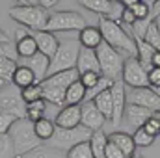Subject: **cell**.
I'll return each mask as SVG.
<instances>
[{"mask_svg": "<svg viewBox=\"0 0 160 158\" xmlns=\"http://www.w3.org/2000/svg\"><path fill=\"white\" fill-rule=\"evenodd\" d=\"M17 60H11V58H2L0 60V78H4L8 84H11V78L17 71Z\"/></svg>", "mask_w": 160, "mask_h": 158, "instance_id": "obj_33", "label": "cell"}, {"mask_svg": "<svg viewBox=\"0 0 160 158\" xmlns=\"http://www.w3.org/2000/svg\"><path fill=\"white\" fill-rule=\"evenodd\" d=\"M78 43H80V47H84V48L97 50V48L104 43L99 26H86L84 30H80L78 32Z\"/></svg>", "mask_w": 160, "mask_h": 158, "instance_id": "obj_18", "label": "cell"}, {"mask_svg": "<svg viewBox=\"0 0 160 158\" xmlns=\"http://www.w3.org/2000/svg\"><path fill=\"white\" fill-rule=\"evenodd\" d=\"M78 78H80L78 71H77V69H69V71H62V73H56V75L47 77L41 84H43V86H48V87H58V89L67 91V87H69L71 84H75Z\"/></svg>", "mask_w": 160, "mask_h": 158, "instance_id": "obj_17", "label": "cell"}, {"mask_svg": "<svg viewBox=\"0 0 160 158\" xmlns=\"http://www.w3.org/2000/svg\"><path fill=\"white\" fill-rule=\"evenodd\" d=\"M15 52H17V56L22 58V60H28V58H32L34 54L39 52V50H38V45H36V39L32 37V32H30L28 36L21 37L19 41H15Z\"/></svg>", "mask_w": 160, "mask_h": 158, "instance_id": "obj_23", "label": "cell"}, {"mask_svg": "<svg viewBox=\"0 0 160 158\" xmlns=\"http://www.w3.org/2000/svg\"><path fill=\"white\" fill-rule=\"evenodd\" d=\"M101 73H84V75H80V82L86 86V89H91L99 80H101Z\"/></svg>", "mask_w": 160, "mask_h": 158, "instance_id": "obj_41", "label": "cell"}, {"mask_svg": "<svg viewBox=\"0 0 160 158\" xmlns=\"http://www.w3.org/2000/svg\"><path fill=\"white\" fill-rule=\"evenodd\" d=\"M153 117H155V119L160 123V110H158V112H153Z\"/></svg>", "mask_w": 160, "mask_h": 158, "instance_id": "obj_54", "label": "cell"}, {"mask_svg": "<svg viewBox=\"0 0 160 158\" xmlns=\"http://www.w3.org/2000/svg\"><path fill=\"white\" fill-rule=\"evenodd\" d=\"M112 101H114V116H112V125L119 126L123 116H125V108H127V86L123 84V80H116L112 86Z\"/></svg>", "mask_w": 160, "mask_h": 158, "instance_id": "obj_11", "label": "cell"}, {"mask_svg": "<svg viewBox=\"0 0 160 158\" xmlns=\"http://www.w3.org/2000/svg\"><path fill=\"white\" fill-rule=\"evenodd\" d=\"M127 102L128 104H138L143 106L151 112H158L160 110V97L147 86V87H134L127 91Z\"/></svg>", "mask_w": 160, "mask_h": 158, "instance_id": "obj_9", "label": "cell"}, {"mask_svg": "<svg viewBox=\"0 0 160 158\" xmlns=\"http://www.w3.org/2000/svg\"><path fill=\"white\" fill-rule=\"evenodd\" d=\"M17 119L19 117H15V116H11V114H4V112H0V134H8L9 128L13 126V123H15Z\"/></svg>", "mask_w": 160, "mask_h": 158, "instance_id": "obj_40", "label": "cell"}, {"mask_svg": "<svg viewBox=\"0 0 160 158\" xmlns=\"http://www.w3.org/2000/svg\"><path fill=\"white\" fill-rule=\"evenodd\" d=\"M41 86H43V84H41ZM43 99H45L48 104L62 106V104H65V91H63V89H58V87L43 86Z\"/></svg>", "mask_w": 160, "mask_h": 158, "instance_id": "obj_30", "label": "cell"}, {"mask_svg": "<svg viewBox=\"0 0 160 158\" xmlns=\"http://www.w3.org/2000/svg\"><path fill=\"white\" fill-rule=\"evenodd\" d=\"M104 123H106L104 116L99 112V108L93 102H84L82 104V119H80L82 126H86L91 132H97L104 126Z\"/></svg>", "mask_w": 160, "mask_h": 158, "instance_id": "obj_12", "label": "cell"}, {"mask_svg": "<svg viewBox=\"0 0 160 158\" xmlns=\"http://www.w3.org/2000/svg\"><path fill=\"white\" fill-rule=\"evenodd\" d=\"M21 6H39V4H38V0H22Z\"/></svg>", "mask_w": 160, "mask_h": 158, "instance_id": "obj_52", "label": "cell"}, {"mask_svg": "<svg viewBox=\"0 0 160 158\" xmlns=\"http://www.w3.org/2000/svg\"><path fill=\"white\" fill-rule=\"evenodd\" d=\"M153 67H160V50H157L153 56Z\"/></svg>", "mask_w": 160, "mask_h": 158, "instance_id": "obj_50", "label": "cell"}, {"mask_svg": "<svg viewBox=\"0 0 160 158\" xmlns=\"http://www.w3.org/2000/svg\"><path fill=\"white\" fill-rule=\"evenodd\" d=\"M58 2H60V0H38V4H39L41 7H45V9H50V7H54Z\"/></svg>", "mask_w": 160, "mask_h": 158, "instance_id": "obj_47", "label": "cell"}, {"mask_svg": "<svg viewBox=\"0 0 160 158\" xmlns=\"http://www.w3.org/2000/svg\"><path fill=\"white\" fill-rule=\"evenodd\" d=\"M0 158H15V149L9 134H0Z\"/></svg>", "mask_w": 160, "mask_h": 158, "instance_id": "obj_37", "label": "cell"}, {"mask_svg": "<svg viewBox=\"0 0 160 158\" xmlns=\"http://www.w3.org/2000/svg\"><path fill=\"white\" fill-rule=\"evenodd\" d=\"M78 50H80L78 39H63V41H60V47H58L56 54L50 58L48 77H50V75H56V73H62V71L77 69Z\"/></svg>", "mask_w": 160, "mask_h": 158, "instance_id": "obj_4", "label": "cell"}, {"mask_svg": "<svg viewBox=\"0 0 160 158\" xmlns=\"http://www.w3.org/2000/svg\"><path fill=\"white\" fill-rule=\"evenodd\" d=\"M47 104H48V102H47L45 99L26 104V108H24V116H26V119H30L32 123H36V121H39V119L47 117Z\"/></svg>", "mask_w": 160, "mask_h": 158, "instance_id": "obj_28", "label": "cell"}, {"mask_svg": "<svg viewBox=\"0 0 160 158\" xmlns=\"http://www.w3.org/2000/svg\"><path fill=\"white\" fill-rule=\"evenodd\" d=\"M32 37L36 39L38 50L41 54H45L47 58H52L60 47V39L48 30H36V32H32Z\"/></svg>", "mask_w": 160, "mask_h": 158, "instance_id": "obj_14", "label": "cell"}, {"mask_svg": "<svg viewBox=\"0 0 160 158\" xmlns=\"http://www.w3.org/2000/svg\"><path fill=\"white\" fill-rule=\"evenodd\" d=\"M2 43H9V37H8V34L4 30H0V45Z\"/></svg>", "mask_w": 160, "mask_h": 158, "instance_id": "obj_51", "label": "cell"}, {"mask_svg": "<svg viewBox=\"0 0 160 158\" xmlns=\"http://www.w3.org/2000/svg\"><path fill=\"white\" fill-rule=\"evenodd\" d=\"M158 15H160V0H155L153 2V9H151V17L157 19Z\"/></svg>", "mask_w": 160, "mask_h": 158, "instance_id": "obj_48", "label": "cell"}, {"mask_svg": "<svg viewBox=\"0 0 160 158\" xmlns=\"http://www.w3.org/2000/svg\"><path fill=\"white\" fill-rule=\"evenodd\" d=\"M153 21H155L153 17H147V19H136V22L130 26V28H132V34H134V39H143L145 34H147V28H149V24H151Z\"/></svg>", "mask_w": 160, "mask_h": 158, "instance_id": "obj_36", "label": "cell"}, {"mask_svg": "<svg viewBox=\"0 0 160 158\" xmlns=\"http://www.w3.org/2000/svg\"><path fill=\"white\" fill-rule=\"evenodd\" d=\"M26 67L32 69V73L36 75L38 82H43V80L48 77V67H50V58H47L45 54H34L32 58L26 60Z\"/></svg>", "mask_w": 160, "mask_h": 158, "instance_id": "obj_20", "label": "cell"}, {"mask_svg": "<svg viewBox=\"0 0 160 158\" xmlns=\"http://www.w3.org/2000/svg\"><path fill=\"white\" fill-rule=\"evenodd\" d=\"M97 58H99V65H101V75L110 80H121L123 75V65H125V56L119 50L112 48L110 45L102 43L97 48Z\"/></svg>", "mask_w": 160, "mask_h": 158, "instance_id": "obj_5", "label": "cell"}, {"mask_svg": "<svg viewBox=\"0 0 160 158\" xmlns=\"http://www.w3.org/2000/svg\"><path fill=\"white\" fill-rule=\"evenodd\" d=\"M65 158H93L89 141H82V143H77L75 147H71L65 153Z\"/></svg>", "mask_w": 160, "mask_h": 158, "instance_id": "obj_34", "label": "cell"}, {"mask_svg": "<svg viewBox=\"0 0 160 158\" xmlns=\"http://www.w3.org/2000/svg\"><path fill=\"white\" fill-rule=\"evenodd\" d=\"M88 24H86L84 17L77 11H54V13H50L45 30H48L52 34H56V32H80Z\"/></svg>", "mask_w": 160, "mask_h": 158, "instance_id": "obj_7", "label": "cell"}, {"mask_svg": "<svg viewBox=\"0 0 160 158\" xmlns=\"http://www.w3.org/2000/svg\"><path fill=\"white\" fill-rule=\"evenodd\" d=\"M8 86H9V84H8L6 80H4V78H0V89H6Z\"/></svg>", "mask_w": 160, "mask_h": 158, "instance_id": "obj_53", "label": "cell"}, {"mask_svg": "<svg viewBox=\"0 0 160 158\" xmlns=\"http://www.w3.org/2000/svg\"><path fill=\"white\" fill-rule=\"evenodd\" d=\"M130 158H143V156H142V155H138V153H136V155H134V156H130Z\"/></svg>", "mask_w": 160, "mask_h": 158, "instance_id": "obj_56", "label": "cell"}, {"mask_svg": "<svg viewBox=\"0 0 160 158\" xmlns=\"http://www.w3.org/2000/svg\"><path fill=\"white\" fill-rule=\"evenodd\" d=\"M121 22H125V24H128V26H132V24L136 22V15H134V11H132L130 7H125V9H123Z\"/></svg>", "mask_w": 160, "mask_h": 158, "instance_id": "obj_46", "label": "cell"}, {"mask_svg": "<svg viewBox=\"0 0 160 158\" xmlns=\"http://www.w3.org/2000/svg\"><path fill=\"white\" fill-rule=\"evenodd\" d=\"M108 141H112L114 145H118L128 158L136 155V143H134L132 134H128V132H121V130L110 132L108 134Z\"/></svg>", "mask_w": 160, "mask_h": 158, "instance_id": "obj_19", "label": "cell"}, {"mask_svg": "<svg viewBox=\"0 0 160 158\" xmlns=\"http://www.w3.org/2000/svg\"><path fill=\"white\" fill-rule=\"evenodd\" d=\"M136 41V48H138V54H136V58H138V62L142 63V67L149 73L151 69H153V56H155V48L151 47V45H147L143 39H134Z\"/></svg>", "mask_w": 160, "mask_h": 158, "instance_id": "obj_22", "label": "cell"}, {"mask_svg": "<svg viewBox=\"0 0 160 158\" xmlns=\"http://www.w3.org/2000/svg\"><path fill=\"white\" fill-rule=\"evenodd\" d=\"M151 89H153V91H155V93L160 97V87H151Z\"/></svg>", "mask_w": 160, "mask_h": 158, "instance_id": "obj_55", "label": "cell"}, {"mask_svg": "<svg viewBox=\"0 0 160 158\" xmlns=\"http://www.w3.org/2000/svg\"><path fill=\"white\" fill-rule=\"evenodd\" d=\"M8 15L15 22H19L24 28H28L30 32L45 30L47 22H48V17H50L48 9H45L41 6H19V4L13 6V7H9Z\"/></svg>", "mask_w": 160, "mask_h": 158, "instance_id": "obj_3", "label": "cell"}, {"mask_svg": "<svg viewBox=\"0 0 160 158\" xmlns=\"http://www.w3.org/2000/svg\"><path fill=\"white\" fill-rule=\"evenodd\" d=\"M24 108H26V104L22 102L21 95L17 97V95L11 93V91H2V93H0V112L11 114V116H15V117L22 119V117H26V116H24Z\"/></svg>", "mask_w": 160, "mask_h": 158, "instance_id": "obj_13", "label": "cell"}, {"mask_svg": "<svg viewBox=\"0 0 160 158\" xmlns=\"http://www.w3.org/2000/svg\"><path fill=\"white\" fill-rule=\"evenodd\" d=\"M143 41H145L147 45H151L155 50H160V32H158V28H157V24H155V21L149 24L147 34H145Z\"/></svg>", "mask_w": 160, "mask_h": 158, "instance_id": "obj_39", "label": "cell"}, {"mask_svg": "<svg viewBox=\"0 0 160 158\" xmlns=\"http://www.w3.org/2000/svg\"><path fill=\"white\" fill-rule=\"evenodd\" d=\"M91 130H88L86 126H82L78 125L77 128H58L56 126V132H54V136L47 141L48 143V147H52V149H58V151H62V149H71V147H75L77 143H82V141H89V138H91Z\"/></svg>", "mask_w": 160, "mask_h": 158, "instance_id": "obj_6", "label": "cell"}, {"mask_svg": "<svg viewBox=\"0 0 160 158\" xmlns=\"http://www.w3.org/2000/svg\"><path fill=\"white\" fill-rule=\"evenodd\" d=\"M112 89V87H110ZM110 89H106V91H102L101 95H97L91 102L99 108V112L104 116V119H110L112 121V116H114V101H112V91Z\"/></svg>", "mask_w": 160, "mask_h": 158, "instance_id": "obj_24", "label": "cell"}, {"mask_svg": "<svg viewBox=\"0 0 160 158\" xmlns=\"http://www.w3.org/2000/svg\"><path fill=\"white\" fill-rule=\"evenodd\" d=\"M2 58L17 60V52H15V45H13V43H2V45H0V60H2Z\"/></svg>", "mask_w": 160, "mask_h": 158, "instance_id": "obj_43", "label": "cell"}, {"mask_svg": "<svg viewBox=\"0 0 160 158\" xmlns=\"http://www.w3.org/2000/svg\"><path fill=\"white\" fill-rule=\"evenodd\" d=\"M9 138L13 141V149H15V158L17 156H22L26 153H30L32 149L39 147L41 141L39 138L36 136V130H34V123L30 119L22 117V119H17L13 123V126L9 128Z\"/></svg>", "mask_w": 160, "mask_h": 158, "instance_id": "obj_2", "label": "cell"}, {"mask_svg": "<svg viewBox=\"0 0 160 158\" xmlns=\"http://www.w3.org/2000/svg\"><path fill=\"white\" fill-rule=\"evenodd\" d=\"M116 2H119L123 7H132V6H134V4H138L140 0H116Z\"/></svg>", "mask_w": 160, "mask_h": 158, "instance_id": "obj_49", "label": "cell"}, {"mask_svg": "<svg viewBox=\"0 0 160 158\" xmlns=\"http://www.w3.org/2000/svg\"><path fill=\"white\" fill-rule=\"evenodd\" d=\"M106 143H108V134L102 130H97L91 134L89 138V145H91V153L93 158H106L104 151H106Z\"/></svg>", "mask_w": 160, "mask_h": 158, "instance_id": "obj_25", "label": "cell"}, {"mask_svg": "<svg viewBox=\"0 0 160 158\" xmlns=\"http://www.w3.org/2000/svg\"><path fill=\"white\" fill-rule=\"evenodd\" d=\"M77 71H78V75H84V73H101L97 50L80 47L78 60H77Z\"/></svg>", "mask_w": 160, "mask_h": 158, "instance_id": "obj_16", "label": "cell"}, {"mask_svg": "<svg viewBox=\"0 0 160 158\" xmlns=\"http://www.w3.org/2000/svg\"><path fill=\"white\" fill-rule=\"evenodd\" d=\"M121 80L130 89H134V87H147L149 86V73L142 67V63L138 62L136 56H130V58L125 60Z\"/></svg>", "mask_w": 160, "mask_h": 158, "instance_id": "obj_8", "label": "cell"}, {"mask_svg": "<svg viewBox=\"0 0 160 158\" xmlns=\"http://www.w3.org/2000/svg\"><path fill=\"white\" fill-rule=\"evenodd\" d=\"M17 158H65L58 149H52L48 145H39L36 149H32L30 153L22 155V156H17Z\"/></svg>", "mask_w": 160, "mask_h": 158, "instance_id": "obj_29", "label": "cell"}, {"mask_svg": "<svg viewBox=\"0 0 160 158\" xmlns=\"http://www.w3.org/2000/svg\"><path fill=\"white\" fill-rule=\"evenodd\" d=\"M153 112L143 108V106H138V104H128L127 102V108H125V116H123V121L130 126V128H142L145 125L147 119H151Z\"/></svg>", "mask_w": 160, "mask_h": 158, "instance_id": "obj_15", "label": "cell"}, {"mask_svg": "<svg viewBox=\"0 0 160 158\" xmlns=\"http://www.w3.org/2000/svg\"><path fill=\"white\" fill-rule=\"evenodd\" d=\"M34 130H36V136L39 138L41 141L47 143V141L54 136V132H56V125H54V121L43 117V119H39V121L34 123Z\"/></svg>", "mask_w": 160, "mask_h": 158, "instance_id": "obj_27", "label": "cell"}, {"mask_svg": "<svg viewBox=\"0 0 160 158\" xmlns=\"http://www.w3.org/2000/svg\"><path fill=\"white\" fill-rule=\"evenodd\" d=\"M21 99H22L24 104L41 101V99H43V86H41V82L30 86V87H26V89H21Z\"/></svg>", "mask_w": 160, "mask_h": 158, "instance_id": "obj_31", "label": "cell"}, {"mask_svg": "<svg viewBox=\"0 0 160 158\" xmlns=\"http://www.w3.org/2000/svg\"><path fill=\"white\" fill-rule=\"evenodd\" d=\"M11 84L17 86L19 89H26V87L38 84V78H36V75L32 73L30 67H26V65H19L17 71H15V75H13V78H11Z\"/></svg>", "mask_w": 160, "mask_h": 158, "instance_id": "obj_21", "label": "cell"}, {"mask_svg": "<svg viewBox=\"0 0 160 158\" xmlns=\"http://www.w3.org/2000/svg\"><path fill=\"white\" fill-rule=\"evenodd\" d=\"M86 91H88L86 86L78 78L75 84H71L67 87V91H65V104H82L86 101Z\"/></svg>", "mask_w": 160, "mask_h": 158, "instance_id": "obj_26", "label": "cell"}, {"mask_svg": "<svg viewBox=\"0 0 160 158\" xmlns=\"http://www.w3.org/2000/svg\"><path fill=\"white\" fill-rule=\"evenodd\" d=\"M149 87H160V67H153L149 71Z\"/></svg>", "mask_w": 160, "mask_h": 158, "instance_id": "obj_45", "label": "cell"}, {"mask_svg": "<svg viewBox=\"0 0 160 158\" xmlns=\"http://www.w3.org/2000/svg\"><path fill=\"white\" fill-rule=\"evenodd\" d=\"M114 86V80H110V78H106V77H101V80L91 87V89H88L86 91V101L84 102H91L97 95H101L102 91H106V89H110Z\"/></svg>", "mask_w": 160, "mask_h": 158, "instance_id": "obj_32", "label": "cell"}, {"mask_svg": "<svg viewBox=\"0 0 160 158\" xmlns=\"http://www.w3.org/2000/svg\"><path fill=\"white\" fill-rule=\"evenodd\" d=\"M82 119V104H65L54 116V125L58 128H77Z\"/></svg>", "mask_w": 160, "mask_h": 158, "instance_id": "obj_10", "label": "cell"}, {"mask_svg": "<svg viewBox=\"0 0 160 158\" xmlns=\"http://www.w3.org/2000/svg\"><path fill=\"white\" fill-rule=\"evenodd\" d=\"M132 138H134L136 147H140V149H143V147H151V145L155 143V136H151L143 126H142V128H136L134 134H132Z\"/></svg>", "mask_w": 160, "mask_h": 158, "instance_id": "obj_35", "label": "cell"}, {"mask_svg": "<svg viewBox=\"0 0 160 158\" xmlns=\"http://www.w3.org/2000/svg\"><path fill=\"white\" fill-rule=\"evenodd\" d=\"M143 128H145L151 136H155V138H157V136H160V123L153 117V116H151V119H147V121H145Z\"/></svg>", "mask_w": 160, "mask_h": 158, "instance_id": "obj_44", "label": "cell"}, {"mask_svg": "<svg viewBox=\"0 0 160 158\" xmlns=\"http://www.w3.org/2000/svg\"><path fill=\"white\" fill-rule=\"evenodd\" d=\"M130 9L134 11L136 19H147V17H151L153 2H149V0H140V2H138V4H134Z\"/></svg>", "mask_w": 160, "mask_h": 158, "instance_id": "obj_38", "label": "cell"}, {"mask_svg": "<svg viewBox=\"0 0 160 158\" xmlns=\"http://www.w3.org/2000/svg\"><path fill=\"white\" fill-rule=\"evenodd\" d=\"M104 156L106 158H128L123 151H121L118 145H114L112 141H108L106 143V151H104Z\"/></svg>", "mask_w": 160, "mask_h": 158, "instance_id": "obj_42", "label": "cell"}, {"mask_svg": "<svg viewBox=\"0 0 160 158\" xmlns=\"http://www.w3.org/2000/svg\"><path fill=\"white\" fill-rule=\"evenodd\" d=\"M99 30L102 34V41L106 45H110L112 48L119 50L121 54H125V58H130V56L138 54L136 41L123 30V26L119 22L110 21L106 17H99Z\"/></svg>", "mask_w": 160, "mask_h": 158, "instance_id": "obj_1", "label": "cell"}, {"mask_svg": "<svg viewBox=\"0 0 160 158\" xmlns=\"http://www.w3.org/2000/svg\"><path fill=\"white\" fill-rule=\"evenodd\" d=\"M15 2H19V6H21V4H22V0H15Z\"/></svg>", "mask_w": 160, "mask_h": 158, "instance_id": "obj_57", "label": "cell"}]
</instances>
